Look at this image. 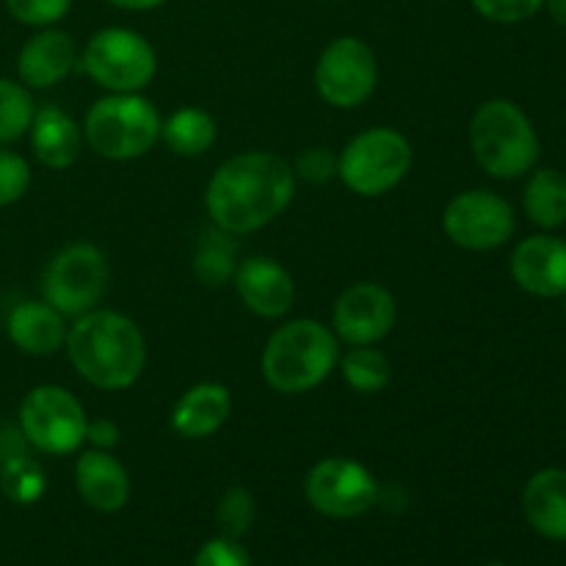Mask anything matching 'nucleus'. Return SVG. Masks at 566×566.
Returning a JSON list of instances; mask_svg holds the SVG:
<instances>
[{
  "instance_id": "aec40b11",
  "label": "nucleus",
  "mask_w": 566,
  "mask_h": 566,
  "mask_svg": "<svg viewBox=\"0 0 566 566\" xmlns=\"http://www.w3.org/2000/svg\"><path fill=\"white\" fill-rule=\"evenodd\" d=\"M66 329L70 326L64 324V315L44 298L42 302H36V298L20 302L6 321L9 340L31 357H50L59 348H64Z\"/></svg>"
},
{
  "instance_id": "f3484780",
  "label": "nucleus",
  "mask_w": 566,
  "mask_h": 566,
  "mask_svg": "<svg viewBox=\"0 0 566 566\" xmlns=\"http://www.w3.org/2000/svg\"><path fill=\"white\" fill-rule=\"evenodd\" d=\"M75 490L94 512H122L130 501V473L111 451L92 448L75 462Z\"/></svg>"
},
{
  "instance_id": "c9c22d12",
  "label": "nucleus",
  "mask_w": 566,
  "mask_h": 566,
  "mask_svg": "<svg viewBox=\"0 0 566 566\" xmlns=\"http://www.w3.org/2000/svg\"><path fill=\"white\" fill-rule=\"evenodd\" d=\"M545 6H547V11H551L553 22L566 28V0H545Z\"/></svg>"
},
{
  "instance_id": "72a5a7b5",
  "label": "nucleus",
  "mask_w": 566,
  "mask_h": 566,
  "mask_svg": "<svg viewBox=\"0 0 566 566\" xmlns=\"http://www.w3.org/2000/svg\"><path fill=\"white\" fill-rule=\"evenodd\" d=\"M119 426L108 418H88L86 426V442H92V448H99V451H111V448L119 446Z\"/></svg>"
},
{
  "instance_id": "e433bc0d",
  "label": "nucleus",
  "mask_w": 566,
  "mask_h": 566,
  "mask_svg": "<svg viewBox=\"0 0 566 566\" xmlns=\"http://www.w3.org/2000/svg\"><path fill=\"white\" fill-rule=\"evenodd\" d=\"M564 318H566V293H564Z\"/></svg>"
},
{
  "instance_id": "1a4fd4ad",
  "label": "nucleus",
  "mask_w": 566,
  "mask_h": 566,
  "mask_svg": "<svg viewBox=\"0 0 566 566\" xmlns=\"http://www.w3.org/2000/svg\"><path fill=\"white\" fill-rule=\"evenodd\" d=\"M108 260L94 243H72L61 249L44 269V302L53 304L64 318H77L99 307L108 291Z\"/></svg>"
},
{
  "instance_id": "bb28decb",
  "label": "nucleus",
  "mask_w": 566,
  "mask_h": 566,
  "mask_svg": "<svg viewBox=\"0 0 566 566\" xmlns=\"http://www.w3.org/2000/svg\"><path fill=\"white\" fill-rule=\"evenodd\" d=\"M254 514H258V506H254L252 492L243 486H230L216 506V523H219L221 534L238 539L252 528Z\"/></svg>"
},
{
  "instance_id": "dca6fc26",
  "label": "nucleus",
  "mask_w": 566,
  "mask_h": 566,
  "mask_svg": "<svg viewBox=\"0 0 566 566\" xmlns=\"http://www.w3.org/2000/svg\"><path fill=\"white\" fill-rule=\"evenodd\" d=\"M77 64L75 39L61 28H39L17 55V75L28 88H50L64 81Z\"/></svg>"
},
{
  "instance_id": "2f4dec72",
  "label": "nucleus",
  "mask_w": 566,
  "mask_h": 566,
  "mask_svg": "<svg viewBox=\"0 0 566 566\" xmlns=\"http://www.w3.org/2000/svg\"><path fill=\"white\" fill-rule=\"evenodd\" d=\"M193 566H254L249 553L230 536H216L199 547Z\"/></svg>"
},
{
  "instance_id": "b1692460",
  "label": "nucleus",
  "mask_w": 566,
  "mask_h": 566,
  "mask_svg": "<svg viewBox=\"0 0 566 566\" xmlns=\"http://www.w3.org/2000/svg\"><path fill=\"white\" fill-rule=\"evenodd\" d=\"M238 235L230 232L213 230L202 232L197 243V252H193V276L202 282L205 287H221L227 282H232L238 269Z\"/></svg>"
},
{
  "instance_id": "0eeeda50",
  "label": "nucleus",
  "mask_w": 566,
  "mask_h": 566,
  "mask_svg": "<svg viewBox=\"0 0 566 566\" xmlns=\"http://www.w3.org/2000/svg\"><path fill=\"white\" fill-rule=\"evenodd\" d=\"M81 70L108 94H136L158 72V55L149 39L130 28H103L86 42Z\"/></svg>"
},
{
  "instance_id": "f03ea898",
  "label": "nucleus",
  "mask_w": 566,
  "mask_h": 566,
  "mask_svg": "<svg viewBox=\"0 0 566 566\" xmlns=\"http://www.w3.org/2000/svg\"><path fill=\"white\" fill-rule=\"evenodd\" d=\"M66 357L83 381L105 392L136 385L147 368V340L138 324L116 310H88L66 329Z\"/></svg>"
},
{
  "instance_id": "423d86ee",
  "label": "nucleus",
  "mask_w": 566,
  "mask_h": 566,
  "mask_svg": "<svg viewBox=\"0 0 566 566\" xmlns=\"http://www.w3.org/2000/svg\"><path fill=\"white\" fill-rule=\"evenodd\" d=\"M415 160L409 138L396 127H370L357 133L337 155V177L357 197H385L401 186Z\"/></svg>"
},
{
  "instance_id": "ddd939ff",
  "label": "nucleus",
  "mask_w": 566,
  "mask_h": 566,
  "mask_svg": "<svg viewBox=\"0 0 566 566\" xmlns=\"http://www.w3.org/2000/svg\"><path fill=\"white\" fill-rule=\"evenodd\" d=\"M398 318L396 296L379 282H354L337 296L332 332L348 346H376L392 332Z\"/></svg>"
},
{
  "instance_id": "5701e85b",
  "label": "nucleus",
  "mask_w": 566,
  "mask_h": 566,
  "mask_svg": "<svg viewBox=\"0 0 566 566\" xmlns=\"http://www.w3.org/2000/svg\"><path fill=\"white\" fill-rule=\"evenodd\" d=\"M525 216L542 230L566 224V177L558 169L531 171L523 191Z\"/></svg>"
},
{
  "instance_id": "a211bd4d",
  "label": "nucleus",
  "mask_w": 566,
  "mask_h": 566,
  "mask_svg": "<svg viewBox=\"0 0 566 566\" xmlns=\"http://www.w3.org/2000/svg\"><path fill=\"white\" fill-rule=\"evenodd\" d=\"M230 390L219 381H199L177 398L169 415V426L182 440H208L230 420Z\"/></svg>"
},
{
  "instance_id": "9b49d317",
  "label": "nucleus",
  "mask_w": 566,
  "mask_h": 566,
  "mask_svg": "<svg viewBox=\"0 0 566 566\" xmlns=\"http://www.w3.org/2000/svg\"><path fill=\"white\" fill-rule=\"evenodd\" d=\"M442 230L459 249L490 252V249L509 243V238L517 230V216L501 193L486 191V188H470V191L457 193L446 205Z\"/></svg>"
},
{
  "instance_id": "7c9ffc66",
  "label": "nucleus",
  "mask_w": 566,
  "mask_h": 566,
  "mask_svg": "<svg viewBox=\"0 0 566 566\" xmlns=\"http://www.w3.org/2000/svg\"><path fill=\"white\" fill-rule=\"evenodd\" d=\"M470 3L484 20L514 25V22L531 20L545 6V0H470Z\"/></svg>"
},
{
  "instance_id": "6ab92c4d",
  "label": "nucleus",
  "mask_w": 566,
  "mask_h": 566,
  "mask_svg": "<svg viewBox=\"0 0 566 566\" xmlns=\"http://www.w3.org/2000/svg\"><path fill=\"white\" fill-rule=\"evenodd\" d=\"M28 136H31L33 158L44 169L53 171L70 169L81 158V149L86 144L83 127L64 108H59V105L36 108L31 127H28Z\"/></svg>"
},
{
  "instance_id": "c85d7f7f",
  "label": "nucleus",
  "mask_w": 566,
  "mask_h": 566,
  "mask_svg": "<svg viewBox=\"0 0 566 566\" xmlns=\"http://www.w3.org/2000/svg\"><path fill=\"white\" fill-rule=\"evenodd\" d=\"M31 186V166L20 153L0 147V208L20 202Z\"/></svg>"
},
{
  "instance_id": "9d476101",
  "label": "nucleus",
  "mask_w": 566,
  "mask_h": 566,
  "mask_svg": "<svg viewBox=\"0 0 566 566\" xmlns=\"http://www.w3.org/2000/svg\"><path fill=\"white\" fill-rule=\"evenodd\" d=\"M315 92L332 108H359L368 103L379 83V64L368 42L340 36L324 48L315 64Z\"/></svg>"
},
{
  "instance_id": "f704fd0d",
  "label": "nucleus",
  "mask_w": 566,
  "mask_h": 566,
  "mask_svg": "<svg viewBox=\"0 0 566 566\" xmlns=\"http://www.w3.org/2000/svg\"><path fill=\"white\" fill-rule=\"evenodd\" d=\"M108 3L125 11H149V9H158V6L166 3V0H108Z\"/></svg>"
},
{
  "instance_id": "39448f33",
  "label": "nucleus",
  "mask_w": 566,
  "mask_h": 566,
  "mask_svg": "<svg viewBox=\"0 0 566 566\" xmlns=\"http://www.w3.org/2000/svg\"><path fill=\"white\" fill-rule=\"evenodd\" d=\"M160 114L142 94H105L83 119L88 149L108 160H136L160 142Z\"/></svg>"
},
{
  "instance_id": "f8f14e48",
  "label": "nucleus",
  "mask_w": 566,
  "mask_h": 566,
  "mask_svg": "<svg viewBox=\"0 0 566 566\" xmlns=\"http://www.w3.org/2000/svg\"><path fill=\"white\" fill-rule=\"evenodd\" d=\"M310 506L329 520L363 517L379 497V484L363 462L348 457H329L313 464L304 479Z\"/></svg>"
},
{
  "instance_id": "6e6552de",
  "label": "nucleus",
  "mask_w": 566,
  "mask_h": 566,
  "mask_svg": "<svg viewBox=\"0 0 566 566\" xmlns=\"http://www.w3.org/2000/svg\"><path fill=\"white\" fill-rule=\"evenodd\" d=\"M86 426L83 403L59 385L33 387L20 403L22 437L50 457L75 453L86 442Z\"/></svg>"
},
{
  "instance_id": "4be33fe9",
  "label": "nucleus",
  "mask_w": 566,
  "mask_h": 566,
  "mask_svg": "<svg viewBox=\"0 0 566 566\" xmlns=\"http://www.w3.org/2000/svg\"><path fill=\"white\" fill-rule=\"evenodd\" d=\"M219 127L205 108L186 105L160 122V142L180 158H199L216 144Z\"/></svg>"
},
{
  "instance_id": "cd10ccee",
  "label": "nucleus",
  "mask_w": 566,
  "mask_h": 566,
  "mask_svg": "<svg viewBox=\"0 0 566 566\" xmlns=\"http://www.w3.org/2000/svg\"><path fill=\"white\" fill-rule=\"evenodd\" d=\"M3 490L14 503H33L44 492V473L31 459H11L3 468Z\"/></svg>"
},
{
  "instance_id": "20e7f679",
  "label": "nucleus",
  "mask_w": 566,
  "mask_h": 566,
  "mask_svg": "<svg viewBox=\"0 0 566 566\" xmlns=\"http://www.w3.org/2000/svg\"><path fill=\"white\" fill-rule=\"evenodd\" d=\"M470 149L486 175L514 180L528 175L539 160V136L517 103L492 97L470 119Z\"/></svg>"
},
{
  "instance_id": "393cba45",
  "label": "nucleus",
  "mask_w": 566,
  "mask_h": 566,
  "mask_svg": "<svg viewBox=\"0 0 566 566\" xmlns=\"http://www.w3.org/2000/svg\"><path fill=\"white\" fill-rule=\"evenodd\" d=\"M343 381L359 396H376L385 390L392 379V365L385 352L376 346H352L337 359Z\"/></svg>"
},
{
  "instance_id": "7ed1b4c3",
  "label": "nucleus",
  "mask_w": 566,
  "mask_h": 566,
  "mask_svg": "<svg viewBox=\"0 0 566 566\" xmlns=\"http://www.w3.org/2000/svg\"><path fill=\"white\" fill-rule=\"evenodd\" d=\"M340 359V340L315 318L282 324L269 337L260 357L265 385L282 396H302L329 379Z\"/></svg>"
},
{
  "instance_id": "f257e3e1",
  "label": "nucleus",
  "mask_w": 566,
  "mask_h": 566,
  "mask_svg": "<svg viewBox=\"0 0 566 566\" xmlns=\"http://www.w3.org/2000/svg\"><path fill=\"white\" fill-rule=\"evenodd\" d=\"M296 171L282 155L249 149L227 158L205 188V210L219 230L249 235L280 219L296 197Z\"/></svg>"
},
{
  "instance_id": "c756f323",
  "label": "nucleus",
  "mask_w": 566,
  "mask_h": 566,
  "mask_svg": "<svg viewBox=\"0 0 566 566\" xmlns=\"http://www.w3.org/2000/svg\"><path fill=\"white\" fill-rule=\"evenodd\" d=\"M72 0H6V9L17 22L31 28H50L64 20Z\"/></svg>"
},
{
  "instance_id": "473e14b6",
  "label": "nucleus",
  "mask_w": 566,
  "mask_h": 566,
  "mask_svg": "<svg viewBox=\"0 0 566 566\" xmlns=\"http://www.w3.org/2000/svg\"><path fill=\"white\" fill-rule=\"evenodd\" d=\"M293 171L307 182H326L337 177V155H332L324 147H310L298 155Z\"/></svg>"
},
{
  "instance_id": "4468645a",
  "label": "nucleus",
  "mask_w": 566,
  "mask_h": 566,
  "mask_svg": "<svg viewBox=\"0 0 566 566\" xmlns=\"http://www.w3.org/2000/svg\"><path fill=\"white\" fill-rule=\"evenodd\" d=\"M232 285H235L243 307L260 318H282L296 304V282H293L291 271L263 254L241 260L235 276H232Z\"/></svg>"
},
{
  "instance_id": "412c9836",
  "label": "nucleus",
  "mask_w": 566,
  "mask_h": 566,
  "mask_svg": "<svg viewBox=\"0 0 566 566\" xmlns=\"http://www.w3.org/2000/svg\"><path fill=\"white\" fill-rule=\"evenodd\" d=\"M523 512L536 534L566 542V470L547 468L531 475L523 490Z\"/></svg>"
},
{
  "instance_id": "a878e982",
  "label": "nucleus",
  "mask_w": 566,
  "mask_h": 566,
  "mask_svg": "<svg viewBox=\"0 0 566 566\" xmlns=\"http://www.w3.org/2000/svg\"><path fill=\"white\" fill-rule=\"evenodd\" d=\"M33 114H36V103L28 86L0 77V147L25 136Z\"/></svg>"
},
{
  "instance_id": "2eb2a0df",
  "label": "nucleus",
  "mask_w": 566,
  "mask_h": 566,
  "mask_svg": "<svg viewBox=\"0 0 566 566\" xmlns=\"http://www.w3.org/2000/svg\"><path fill=\"white\" fill-rule=\"evenodd\" d=\"M512 276L525 293L558 298L566 293V241L553 235H531L512 254Z\"/></svg>"
}]
</instances>
